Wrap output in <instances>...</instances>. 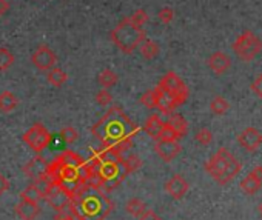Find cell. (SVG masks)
<instances>
[{
  "label": "cell",
  "instance_id": "cell-23",
  "mask_svg": "<svg viewBox=\"0 0 262 220\" xmlns=\"http://www.w3.org/2000/svg\"><path fill=\"white\" fill-rule=\"evenodd\" d=\"M125 210H127V213H128L130 216H133V217H139V216H141L147 208H145V204H144V202H142L141 199L134 197V199H130V200L127 202Z\"/></svg>",
  "mask_w": 262,
  "mask_h": 220
},
{
  "label": "cell",
  "instance_id": "cell-39",
  "mask_svg": "<svg viewBox=\"0 0 262 220\" xmlns=\"http://www.w3.org/2000/svg\"><path fill=\"white\" fill-rule=\"evenodd\" d=\"M9 11V3L8 0H0V19Z\"/></svg>",
  "mask_w": 262,
  "mask_h": 220
},
{
  "label": "cell",
  "instance_id": "cell-35",
  "mask_svg": "<svg viewBox=\"0 0 262 220\" xmlns=\"http://www.w3.org/2000/svg\"><path fill=\"white\" fill-rule=\"evenodd\" d=\"M137 219H139V220H161V217L157 216L154 211H151V210H145Z\"/></svg>",
  "mask_w": 262,
  "mask_h": 220
},
{
  "label": "cell",
  "instance_id": "cell-8",
  "mask_svg": "<svg viewBox=\"0 0 262 220\" xmlns=\"http://www.w3.org/2000/svg\"><path fill=\"white\" fill-rule=\"evenodd\" d=\"M159 86L174 99V102H176L178 106L182 105L187 100L188 89H187L185 83L181 80V77L176 74V72H171V71L167 72V74L161 79Z\"/></svg>",
  "mask_w": 262,
  "mask_h": 220
},
{
  "label": "cell",
  "instance_id": "cell-26",
  "mask_svg": "<svg viewBox=\"0 0 262 220\" xmlns=\"http://www.w3.org/2000/svg\"><path fill=\"white\" fill-rule=\"evenodd\" d=\"M14 60H15L14 54L8 48L0 46V71H8L12 66Z\"/></svg>",
  "mask_w": 262,
  "mask_h": 220
},
{
  "label": "cell",
  "instance_id": "cell-30",
  "mask_svg": "<svg viewBox=\"0 0 262 220\" xmlns=\"http://www.w3.org/2000/svg\"><path fill=\"white\" fill-rule=\"evenodd\" d=\"M157 139H161V140H178V139H181V137L178 136V133L174 131L168 123H164V126H162V130H161L159 136H157ZM157 139H156V140H157Z\"/></svg>",
  "mask_w": 262,
  "mask_h": 220
},
{
  "label": "cell",
  "instance_id": "cell-31",
  "mask_svg": "<svg viewBox=\"0 0 262 220\" xmlns=\"http://www.w3.org/2000/svg\"><path fill=\"white\" fill-rule=\"evenodd\" d=\"M157 17H159V20L165 25L171 23L173 19H174V9L170 8V6H164L162 9H159V12H157Z\"/></svg>",
  "mask_w": 262,
  "mask_h": 220
},
{
  "label": "cell",
  "instance_id": "cell-12",
  "mask_svg": "<svg viewBox=\"0 0 262 220\" xmlns=\"http://www.w3.org/2000/svg\"><path fill=\"white\" fill-rule=\"evenodd\" d=\"M153 94H154V108L162 111V114H170L171 111H174V108L178 106L174 99L168 93H165L159 85L153 89Z\"/></svg>",
  "mask_w": 262,
  "mask_h": 220
},
{
  "label": "cell",
  "instance_id": "cell-14",
  "mask_svg": "<svg viewBox=\"0 0 262 220\" xmlns=\"http://www.w3.org/2000/svg\"><path fill=\"white\" fill-rule=\"evenodd\" d=\"M46 165H48V160L42 156H36L32 157L25 167H23V174L26 177H29L31 180H36L40 174L45 173L46 170Z\"/></svg>",
  "mask_w": 262,
  "mask_h": 220
},
{
  "label": "cell",
  "instance_id": "cell-13",
  "mask_svg": "<svg viewBox=\"0 0 262 220\" xmlns=\"http://www.w3.org/2000/svg\"><path fill=\"white\" fill-rule=\"evenodd\" d=\"M15 214L22 220H36L40 214V207L39 204H34V202L22 199L19 204L15 205Z\"/></svg>",
  "mask_w": 262,
  "mask_h": 220
},
{
  "label": "cell",
  "instance_id": "cell-4",
  "mask_svg": "<svg viewBox=\"0 0 262 220\" xmlns=\"http://www.w3.org/2000/svg\"><path fill=\"white\" fill-rule=\"evenodd\" d=\"M145 37L147 34L142 29V26L133 25L131 22L127 20V17L110 31L111 42L124 54H133L134 49L139 48V45L142 43Z\"/></svg>",
  "mask_w": 262,
  "mask_h": 220
},
{
  "label": "cell",
  "instance_id": "cell-17",
  "mask_svg": "<svg viewBox=\"0 0 262 220\" xmlns=\"http://www.w3.org/2000/svg\"><path fill=\"white\" fill-rule=\"evenodd\" d=\"M165 122L161 120V117L157 114H151L147 120H145V125H144V131L151 137V139H157L159 136L162 126H164Z\"/></svg>",
  "mask_w": 262,
  "mask_h": 220
},
{
  "label": "cell",
  "instance_id": "cell-29",
  "mask_svg": "<svg viewBox=\"0 0 262 220\" xmlns=\"http://www.w3.org/2000/svg\"><path fill=\"white\" fill-rule=\"evenodd\" d=\"M127 20L131 22L133 25L142 26V25H145L148 22V14L145 12V9H137L130 17H127Z\"/></svg>",
  "mask_w": 262,
  "mask_h": 220
},
{
  "label": "cell",
  "instance_id": "cell-10",
  "mask_svg": "<svg viewBox=\"0 0 262 220\" xmlns=\"http://www.w3.org/2000/svg\"><path fill=\"white\" fill-rule=\"evenodd\" d=\"M45 202L48 204V207L51 210H54V211H65L69 205V200H71V197H69L62 188L59 187H52L45 196H43Z\"/></svg>",
  "mask_w": 262,
  "mask_h": 220
},
{
  "label": "cell",
  "instance_id": "cell-28",
  "mask_svg": "<svg viewBox=\"0 0 262 220\" xmlns=\"http://www.w3.org/2000/svg\"><path fill=\"white\" fill-rule=\"evenodd\" d=\"M34 183H36V187L39 188V191L42 193V196H45L52 187H54V183H52V180L43 173V174H40L36 180H34Z\"/></svg>",
  "mask_w": 262,
  "mask_h": 220
},
{
  "label": "cell",
  "instance_id": "cell-25",
  "mask_svg": "<svg viewBox=\"0 0 262 220\" xmlns=\"http://www.w3.org/2000/svg\"><path fill=\"white\" fill-rule=\"evenodd\" d=\"M20 197L25 199V200L34 202V204H39L40 199H43L42 193H40L39 188L36 187V183H31V185H28V187L20 193Z\"/></svg>",
  "mask_w": 262,
  "mask_h": 220
},
{
  "label": "cell",
  "instance_id": "cell-19",
  "mask_svg": "<svg viewBox=\"0 0 262 220\" xmlns=\"http://www.w3.org/2000/svg\"><path fill=\"white\" fill-rule=\"evenodd\" d=\"M19 105V99L15 97V94H12L11 91H3L0 94V111L2 113H11Z\"/></svg>",
  "mask_w": 262,
  "mask_h": 220
},
{
  "label": "cell",
  "instance_id": "cell-38",
  "mask_svg": "<svg viewBox=\"0 0 262 220\" xmlns=\"http://www.w3.org/2000/svg\"><path fill=\"white\" fill-rule=\"evenodd\" d=\"M54 220H76V217L71 214V213H63V211H59V214L54 217Z\"/></svg>",
  "mask_w": 262,
  "mask_h": 220
},
{
  "label": "cell",
  "instance_id": "cell-3",
  "mask_svg": "<svg viewBox=\"0 0 262 220\" xmlns=\"http://www.w3.org/2000/svg\"><path fill=\"white\" fill-rule=\"evenodd\" d=\"M114 204L100 188L83 185L69 200L68 211L76 220H105L113 211Z\"/></svg>",
  "mask_w": 262,
  "mask_h": 220
},
{
  "label": "cell",
  "instance_id": "cell-34",
  "mask_svg": "<svg viewBox=\"0 0 262 220\" xmlns=\"http://www.w3.org/2000/svg\"><path fill=\"white\" fill-rule=\"evenodd\" d=\"M225 108H227V103L222 100V97H216L212 103V109L215 113H224Z\"/></svg>",
  "mask_w": 262,
  "mask_h": 220
},
{
  "label": "cell",
  "instance_id": "cell-11",
  "mask_svg": "<svg viewBox=\"0 0 262 220\" xmlns=\"http://www.w3.org/2000/svg\"><path fill=\"white\" fill-rule=\"evenodd\" d=\"M154 150L162 160L165 162H171L174 157H176L181 153V146L176 140H161L157 139Z\"/></svg>",
  "mask_w": 262,
  "mask_h": 220
},
{
  "label": "cell",
  "instance_id": "cell-24",
  "mask_svg": "<svg viewBox=\"0 0 262 220\" xmlns=\"http://www.w3.org/2000/svg\"><path fill=\"white\" fill-rule=\"evenodd\" d=\"M174 131L178 133V136L179 137H182L185 133H187V122L184 120V117L182 116H179V114H173V116H170V119H168V122H167Z\"/></svg>",
  "mask_w": 262,
  "mask_h": 220
},
{
  "label": "cell",
  "instance_id": "cell-2",
  "mask_svg": "<svg viewBox=\"0 0 262 220\" xmlns=\"http://www.w3.org/2000/svg\"><path fill=\"white\" fill-rule=\"evenodd\" d=\"M91 133L102 146L122 156L133 146V137L139 133V126L133 123L120 106H113L93 125Z\"/></svg>",
  "mask_w": 262,
  "mask_h": 220
},
{
  "label": "cell",
  "instance_id": "cell-18",
  "mask_svg": "<svg viewBox=\"0 0 262 220\" xmlns=\"http://www.w3.org/2000/svg\"><path fill=\"white\" fill-rule=\"evenodd\" d=\"M46 80L48 83H51L52 86H56V88H60L62 85L66 83L68 80V74L62 69V68H51L49 71H46Z\"/></svg>",
  "mask_w": 262,
  "mask_h": 220
},
{
  "label": "cell",
  "instance_id": "cell-7",
  "mask_svg": "<svg viewBox=\"0 0 262 220\" xmlns=\"http://www.w3.org/2000/svg\"><path fill=\"white\" fill-rule=\"evenodd\" d=\"M22 139L34 153L40 154L42 151H45L48 148V145L51 142V134L43 123H34L23 134Z\"/></svg>",
  "mask_w": 262,
  "mask_h": 220
},
{
  "label": "cell",
  "instance_id": "cell-15",
  "mask_svg": "<svg viewBox=\"0 0 262 220\" xmlns=\"http://www.w3.org/2000/svg\"><path fill=\"white\" fill-rule=\"evenodd\" d=\"M230 65H232L230 57L227 56L225 52H222V51L213 52L212 56H210V59H208V66L212 68L216 74H222V72H225L227 69L230 68Z\"/></svg>",
  "mask_w": 262,
  "mask_h": 220
},
{
  "label": "cell",
  "instance_id": "cell-1",
  "mask_svg": "<svg viewBox=\"0 0 262 220\" xmlns=\"http://www.w3.org/2000/svg\"><path fill=\"white\" fill-rule=\"evenodd\" d=\"M94 171V167H91L90 162H85L80 154L65 150L54 160L48 162L45 174L56 187L62 188L69 197H73L83 185H86Z\"/></svg>",
  "mask_w": 262,
  "mask_h": 220
},
{
  "label": "cell",
  "instance_id": "cell-21",
  "mask_svg": "<svg viewBox=\"0 0 262 220\" xmlns=\"http://www.w3.org/2000/svg\"><path fill=\"white\" fill-rule=\"evenodd\" d=\"M97 80H99V83H100L105 89H108V88L114 86V85L119 82V76L116 74V72H114L113 69H108V68H107V69L100 71V74H99Z\"/></svg>",
  "mask_w": 262,
  "mask_h": 220
},
{
  "label": "cell",
  "instance_id": "cell-5",
  "mask_svg": "<svg viewBox=\"0 0 262 220\" xmlns=\"http://www.w3.org/2000/svg\"><path fill=\"white\" fill-rule=\"evenodd\" d=\"M96 177H97L99 188L102 191L116 190L127 177L124 165H122V159H113V160L102 162L96 168Z\"/></svg>",
  "mask_w": 262,
  "mask_h": 220
},
{
  "label": "cell",
  "instance_id": "cell-22",
  "mask_svg": "<svg viewBox=\"0 0 262 220\" xmlns=\"http://www.w3.org/2000/svg\"><path fill=\"white\" fill-rule=\"evenodd\" d=\"M142 159L139 157L137 154H130L128 157H125V159H122V165H124V170H125V173H127V176L128 174H133L134 171H137L139 168L142 167Z\"/></svg>",
  "mask_w": 262,
  "mask_h": 220
},
{
  "label": "cell",
  "instance_id": "cell-40",
  "mask_svg": "<svg viewBox=\"0 0 262 220\" xmlns=\"http://www.w3.org/2000/svg\"><path fill=\"white\" fill-rule=\"evenodd\" d=\"M253 89H256V91L262 89V76H259V77H258V80L253 83ZM261 94H262V93H261Z\"/></svg>",
  "mask_w": 262,
  "mask_h": 220
},
{
  "label": "cell",
  "instance_id": "cell-27",
  "mask_svg": "<svg viewBox=\"0 0 262 220\" xmlns=\"http://www.w3.org/2000/svg\"><path fill=\"white\" fill-rule=\"evenodd\" d=\"M59 136H60V139L65 143L73 145L79 139V131L76 130V128H73V126H63L62 130H60V133H59Z\"/></svg>",
  "mask_w": 262,
  "mask_h": 220
},
{
  "label": "cell",
  "instance_id": "cell-36",
  "mask_svg": "<svg viewBox=\"0 0 262 220\" xmlns=\"http://www.w3.org/2000/svg\"><path fill=\"white\" fill-rule=\"evenodd\" d=\"M8 190H9V182L2 173H0V197H2Z\"/></svg>",
  "mask_w": 262,
  "mask_h": 220
},
{
  "label": "cell",
  "instance_id": "cell-32",
  "mask_svg": "<svg viewBox=\"0 0 262 220\" xmlns=\"http://www.w3.org/2000/svg\"><path fill=\"white\" fill-rule=\"evenodd\" d=\"M96 102L100 105V106H107V105H110V103H113V96H111V93L108 89H100L99 93L96 94Z\"/></svg>",
  "mask_w": 262,
  "mask_h": 220
},
{
  "label": "cell",
  "instance_id": "cell-20",
  "mask_svg": "<svg viewBox=\"0 0 262 220\" xmlns=\"http://www.w3.org/2000/svg\"><path fill=\"white\" fill-rule=\"evenodd\" d=\"M139 51H141L142 57L147 59V60H153L154 57H157V54H159V45H157L154 40L151 39H144L142 43L139 45Z\"/></svg>",
  "mask_w": 262,
  "mask_h": 220
},
{
  "label": "cell",
  "instance_id": "cell-37",
  "mask_svg": "<svg viewBox=\"0 0 262 220\" xmlns=\"http://www.w3.org/2000/svg\"><path fill=\"white\" fill-rule=\"evenodd\" d=\"M196 139H198L201 143H208L210 140H212V136H210V133H208L207 130H202V131H199V133H198Z\"/></svg>",
  "mask_w": 262,
  "mask_h": 220
},
{
  "label": "cell",
  "instance_id": "cell-33",
  "mask_svg": "<svg viewBox=\"0 0 262 220\" xmlns=\"http://www.w3.org/2000/svg\"><path fill=\"white\" fill-rule=\"evenodd\" d=\"M139 100H141V103H142L145 108L153 109V108H154V94H153V89H150V91H147V93H144Z\"/></svg>",
  "mask_w": 262,
  "mask_h": 220
},
{
  "label": "cell",
  "instance_id": "cell-16",
  "mask_svg": "<svg viewBox=\"0 0 262 220\" xmlns=\"http://www.w3.org/2000/svg\"><path fill=\"white\" fill-rule=\"evenodd\" d=\"M187 182L181 177V176H174L171 177L167 183H165V191L173 196L174 199H179L184 196V193L187 191Z\"/></svg>",
  "mask_w": 262,
  "mask_h": 220
},
{
  "label": "cell",
  "instance_id": "cell-6",
  "mask_svg": "<svg viewBox=\"0 0 262 220\" xmlns=\"http://www.w3.org/2000/svg\"><path fill=\"white\" fill-rule=\"evenodd\" d=\"M233 49L239 59L250 62L262 51V42L259 40V37L255 32L246 31L238 37V40L233 45Z\"/></svg>",
  "mask_w": 262,
  "mask_h": 220
},
{
  "label": "cell",
  "instance_id": "cell-9",
  "mask_svg": "<svg viewBox=\"0 0 262 220\" xmlns=\"http://www.w3.org/2000/svg\"><path fill=\"white\" fill-rule=\"evenodd\" d=\"M31 62L40 71H49L57 63V56L48 45H39L31 54Z\"/></svg>",
  "mask_w": 262,
  "mask_h": 220
}]
</instances>
